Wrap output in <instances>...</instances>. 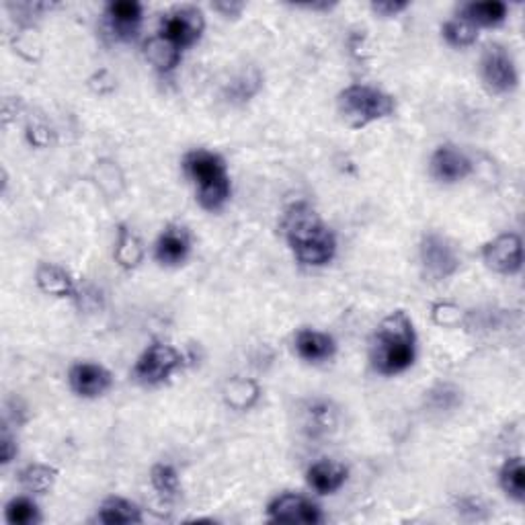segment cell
<instances>
[{
	"label": "cell",
	"mask_w": 525,
	"mask_h": 525,
	"mask_svg": "<svg viewBox=\"0 0 525 525\" xmlns=\"http://www.w3.org/2000/svg\"><path fill=\"white\" fill-rule=\"evenodd\" d=\"M216 9L218 11H226L228 14H232V13H240L242 11V5H216Z\"/></svg>",
	"instance_id": "obj_30"
},
{
	"label": "cell",
	"mask_w": 525,
	"mask_h": 525,
	"mask_svg": "<svg viewBox=\"0 0 525 525\" xmlns=\"http://www.w3.org/2000/svg\"><path fill=\"white\" fill-rule=\"evenodd\" d=\"M189 255V236L183 228H168L157 242V258L162 265H179Z\"/></svg>",
	"instance_id": "obj_16"
},
{
	"label": "cell",
	"mask_w": 525,
	"mask_h": 525,
	"mask_svg": "<svg viewBox=\"0 0 525 525\" xmlns=\"http://www.w3.org/2000/svg\"><path fill=\"white\" fill-rule=\"evenodd\" d=\"M269 517L279 523H321L322 515L312 501L300 494H281L269 505Z\"/></svg>",
	"instance_id": "obj_10"
},
{
	"label": "cell",
	"mask_w": 525,
	"mask_h": 525,
	"mask_svg": "<svg viewBox=\"0 0 525 525\" xmlns=\"http://www.w3.org/2000/svg\"><path fill=\"white\" fill-rule=\"evenodd\" d=\"M295 349L306 361H327L335 355L337 345L332 337L312 329H304L295 335Z\"/></svg>",
	"instance_id": "obj_14"
},
{
	"label": "cell",
	"mask_w": 525,
	"mask_h": 525,
	"mask_svg": "<svg viewBox=\"0 0 525 525\" xmlns=\"http://www.w3.org/2000/svg\"><path fill=\"white\" fill-rule=\"evenodd\" d=\"M181 366V353L171 345L154 343L148 347L142 358L138 359L134 378L146 386L165 382L177 367Z\"/></svg>",
	"instance_id": "obj_6"
},
{
	"label": "cell",
	"mask_w": 525,
	"mask_h": 525,
	"mask_svg": "<svg viewBox=\"0 0 525 525\" xmlns=\"http://www.w3.org/2000/svg\"><path fill=\"white\" fill-rule=\"evenodd\" d=\"M37 285L41 287V292H46L50 295H58V298H66V295L74 294V284L68 273L62 267L51 263H41L37 267Z\"/></svg>",
	"instance_id": "obj_18"
},
{
	"label": "cell",
	"mask_w": 525,
	"mask_h": 525,
	"mask_svg": "<svg viewBox=\"0 0 525 525\" xmlns=\"http://www.w3.org/2000/svg\"><path fill=\"white\" fill-rule=\"evenodd\" d=\"M144 56H146V60L154 66V68L160 72H168L179 64L181 48H177L173 41L167 40V37L157 35L146 41Z\"/></svg>",
	"instance_id": "obj_17"
},
{
	"label": "cell",
	"mask_w": 525,
	"mask_h": 525,
	"mask_svg": "<svg viewBox=\"0 0 525 525\" xmlns=\"http://www.w3.org/2000/svg\"><path fill=\"white\" fill-rule=\"evenodd\" d=\"M70 386L78 396H101L111 386V374L97 364H77L70 369Z\"/></svg>",
	"instance_id": "obj_12"
},
{
	"label": "cell",
	"mask_w": 525,
	"mask_h": 525,
	"mask_svg": "<svg viewBox=\"0 0 525 525\" xmlns=\"http://www.w3.org/2000/svg\"><path fill=\"white\" fill-rule=\"evenodd\" d=\"M345 480H347V468L339 462L321 460L310 466V470H308V484L321 494H330L339 491L345 484Z\"/></svg>",
	"instance_id": "obj_13"
},
{
	"label": "cell",
	"mask_w": 525,
	"mask_h": 525,
	"mask_svg": "<svg viewBox=\"0 0 525 525\" xmlns=\"http://www.w3.org/2000/svg\"><path fill=\"white\" fill-rule=\"evenodd\" d=\"M415 329L412 321L403 310H396L382 321L376 330L372 361L374 367L384 376L401 374L415 361Z\"/></svg>",
	"instance_id": "obj_1"
},
{
	"label": "cell",
	"mask_w": 525,
	"mask_h": 525,
	"mask_svg": "<svg viewBox=\"0 0 525 525\" xmlns=\"http://www.w3.org/2000/svg\"><path fill=\"white\" fill-rule=\"evenodd\" d=\"M226 398L234 409L245 411L249 406H253L258 398V388L255 382L250 380H234L228 384L226 388Z\"/></svg>",
	"instance_id": "obj_25"
},
{
	"label": "cell",
	"mask_w": 525,
	"mask_h": 525,
	"mask_svg": "<svg viewBox=\"0 0 525 525\" xmlns=\"http://www.w3.org/2000/svg\"><path fill=\"white\" fill-rule=\"evenodd\" d=\"M14 454H17V448H14V443H13V438L9 433H5L3 435V464H9Z\"/></svg>",
	"instance_id": "obj_29"
},
{
	"label": "cell",
	"mask_w": 525,
	"mask_h": 525,
	"mask_svg": "<svg viewBox=\"0 0 525 525\" xmlns=\"http://www.w3.org/2000/svg\"><path fill=\"white\" fill-rule=\"evenodd\" d=\"M372 9L376 13L384 14V17H392V14L404 11L406 9V3H374Z\"/></svg>",
	"instance_id": "obj_28"
},
{
	"label": "cell",
	"mask_w": 525,
	"mask_h": 525,
	"mask_svg": "<svg viewBox=\"0 0 525 525\" xmlns=\"http://www.w3.org/2000/svg\"><path fill=\"white\" fill-rule=\"evenodd\" d=\"M107 14L117 37L130 40L138 32L140 19H142V6L138 3H131V0H122V3H111Z\"/></svg>",
	"instance_id": "obj_15"
},
{
	"label": "cell",
	"mask_w": 525,
	"mask_h": 525,
	"mask_svg": "<svg viewBox=\"0 0 525 525\" xmlns=\"http://www.w3.org/2000/svg\"><path fill=\"white\" fill-rule=\"evenodd\" d=\"M507 14V6L497 0H491V3H472L464 9V21H468L472 25H499Z\"/></svg>",
	"instance_id": "obj_20"
},
{
	"label": "cell",
	"mask_w": 525,
	"mask_h": 525,
	"mask_svg": "<svg viewBox=\"0 0 525 525\" xmlns=\"http://www.w3.org/2000/svg\"><path fill=\"white\" fill-rule=\"evenodd\" d=\"M396 103L380 88L353 85L339 95V113L351 128H366L367 123L394 113Z\"/></svg>",
	"instance_id": "obj_4"
},
{
	"label": "cell",
	"mask_w": 525,
	"mask_h": 525,
	"mask_svg": "<svg viewBox=\"0 0 525 525\" xmlns=\"http://www.w3.org/2000/svg\"><path fill=\"white\" fill-rule=\"evenodd\" d=\"M441 33H443V37H446V41L449 43V46H454V48L472 46V43H475L476 37H478L476 27L464 19L448 21V23L443 25Z\"/></svg>",
	"instance_id": "obj_23"
},
{
	"label": "cell",
	"mask_w": 525,
	"mask_h": 525,
	"mask_svg": "<svg viewBox=\"0 0 525 525\" xmlns=\"http://www.w3.org/2000/svg\"><path fill=\"white\" fill-rule=\"evenodd\" d=\"M285 236L295 258L304 265H327L337 250L335 234L329 226L306 208H295L285 222Z\"/></svg>",
	"instance_id": "obj_2"
},
{
	"label": "cell",
	"mask_w": 525,
	"mask_h": 525,
	"mask_svg": "<svg viewBox=\"0 0 525 525\" xmlns=\"http://www.w3.org/2000/svg\"><path fill=\"white\" fill-rule=\"evenodd\" d=\"M483 257L489 269L502 276H513L523 265L521 239L517 234H501L484 247Z\"/></svg>",
	"instance_id": "obj_9"
},
{
	"label": "cell",
	"mask_w": 525,
	"mask_h": 525,
	"mask_svg": "<svg viewBox=\"0 0 525 525\" xmlns=\"http://www.w3.org/2000/svg\"><path fill=\"white\" fill-rule=\"evenodd\" d=\"M40 520L37 505L27 497H17L6 505V521L13 525H32Z\"/></svg>",
	"instance_id": "obj_27"
},
{
	"label": "cell",
	"mask_w": 525,
	"mask_h": 525,
	"mask_svg": "<svg viewBox=\"0 0 525 525\" xmlns=\"http://www.w3.org/2000/svg\"><path fill=\"white\" fill-rule=\"evenodd\" d=\"M483 78L494 93H509L517 86V68L509 51L493 43L483 54Z\"/></svg>",
	"instance_id": "obj_8"
},
{
	"label": "cell",
	"mask_w": 525,
	"mask_h": 525,
	"mask_svg": "<svg viewBox=\"0 0 525 525\" xmlns=\"http://www.w3.org/2000/svg\"><path fill=\"white\" fill-rule=\"evenodd\" d=\"M431 173L443 183H456L472 173V160L454 146H439L431 158Z\"/></svg>",
	"instance_id": "obj_11"
},
{
	"label": "cell",
	"mask_w": 525,
	"mask_h": 525,
	"mask_svg": "<svg viewBox=\"0 0 525 525\" xmlns=\"http://www.w3.org/2000/svg\"><path fill=\"white\" fill-rule=\"evenodd\" d=\"M501 486L517 502L525 499V470L521 457H511L501 470Z\"/></svg>",
	"instance_id": "obj_21"
},
{
	"label": "cell",
	"mask_w": 525,
	"mask_h": 525,
	"mask_svg": "<svg viewBox=\"0 0 525 525\" xmlns=\"http://www.w3.org/2000/svg\"><path fill=\"white\" fill-rule=\"evenodd\" d=\"M144 250L140 247V240L131 234L128 228H122L120 239H117V249H115V257L123 267H136V265L142 261Z\"/></svg>",
	"instance_id": "obj_24"
},
{
	"label": "cell",
	"mask_w": 525,
	"mask_h": 525,
	"mask_svg": "<svg viewBox=\"0 0 525 525\" xmlns=\"http://www.w3.org/2000/svg\"><path fill=\"white\" fill-rule=\"evenodd\" d=\"M421 265L427 277L435 281L448 279L460 267V255L446 236L429 232L421 240Z\"/></svg>",
	"instance_id": "obj_5"
},
{
	"label": "cell",
	"mask_w": 525,
	"mask_h": 525,
	"mask_svg": "<svg viewBox=\"0 0 525 525\" xmlns=\"http://www.w3.org/2000/svg\"><path fill=\"white\" fill-rule=\"evenodd\" d=\"M204 32V14L194 6H181L162 19L160 35L173 41L177 48L194 46Z\"/></svg>",
	"instance_id": "obj_7"
},
{
	"label": "cell",
	"mask_w": 525,
	"mask_h": 525,
	"mask_svg": "<svg viewBox=\"0 0 525 525\" xmlns=\"http://www.w3.org/2000/svg\"><path fill=\"white\" fill-rule=\"evenodd\" d=\"M99 521L107 525L140 523L142 521V515H140V509L134 505V502L113 497V499H107L101 505Z\"/></svg>",
	"instance_id": "obj_19"
},
{
	"label": "cell",
	"mask_w": 525,
	"mask_h": 525,
	"mask_svg": "<svg viewBox=\"0 0 525 525\" xmlns=\"http://www.w3.org/2000/svg\"><path fill=\"white\" fill-rule=\"evenodd\" d=\"M150 478H152L154 489H157L162 497L173 499L179 494V476H177V470L173 468V466L157 464L152 468Z\"/></svg>",
	"instance_id": "obj_26"
},
{
	"label": "cell",
	"mask_w": 525,
	"mask_h": 525,
	"mask_svg": "<svg viewBox=\"0 0 525 525\" xmlns=\"http://www.w3.org/2000/svg\"><path fill=\"white\" fill-rule=\"evenodd\" d=\"M185 168L197 185V199L205 210H220L231 197V179L218 154L194 150L185 158Z\"/></svg>",
	"instance_id": "obj_3"
},
{
	"label": "cell",
	"mask_w": 525,
	"mask_h": 525,
	"mask_svg": "<svg viewBox=\"0 0 525 525\" xmlns=\"http://www.w3.org/2000/svg\"><path fill=\"white\" fill-rule=\"evenodd\" d=\"M58 472L46 464H33L21 472V484L32 493H48L56 483Z\"/></svg>",
	"instance_id": "obj_22"
}]
</instances>
